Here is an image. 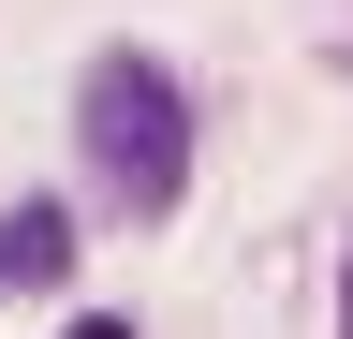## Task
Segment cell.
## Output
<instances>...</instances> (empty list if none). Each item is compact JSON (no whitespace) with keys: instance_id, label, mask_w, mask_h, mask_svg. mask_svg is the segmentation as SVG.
Instances as JSON below:
<instances>
[{"instance_id":"1","label":"cell","mask_w":353,"mask_h":339,"mask_svg":"<svg viewBox=\"0 0 353 339\" xmlns=\"http://www.w3.org/2000/svg\"><path fill=\"white\" fill-rule=\"evenodd\" d=\"M74 148H88L118 222H176L192 206V104H176V74L148 45H103L74 74Z\"/></svg>"},{"instance_id":"2","label":"cell","mask_w":353,"mask_h":339,"mask_svg":"<svg viewBox=\"0 0 353 339\" xmlns=\"http://www.w3.org/2000/svg\"><path fill=\"white\" fill-rule=\"evenodd\" d=\"M59 280H74V206L15 192L0 206V295H59Z\"/></svg>"},{"instance_id":"3","label":"cell","mask_w":353,"mask_h":339,"mask_svg":"<svg viewBox=\"0 0 353 339\" xmlns=\"http://www.w3.org/2000/svg\"><path fill=\"white\" fill-rule=\"evenodd\" d=\"M59 339H132V325H118V310H74V325H59Z\"/></svg>"},{"instance_id":"4","label":"cell","mask_w":353,"mask_h":339,"mask_svg":"<svg viewBox=\"0 0 353 339\" xmlns=\"http://www.w3.org/2000/svg\"><path fill=\"white\" fill-rule=\"evenodd\" d=\"M339 339H353V280H339Z\"/></svg>"}]
</instances>
